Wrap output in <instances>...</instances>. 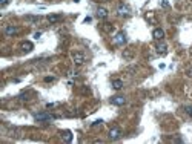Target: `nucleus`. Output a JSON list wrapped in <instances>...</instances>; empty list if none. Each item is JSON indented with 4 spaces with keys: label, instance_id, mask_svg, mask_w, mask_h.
<instances>
[{
    "label": "nucleus",
    "instance_id": "obj_1",
    "mask_svg": "<svg viewBox=\"0 0 192 144\" xmlns=\"http://www.w3.org/2000/svg\"><path fill=\"white\" fill-rule=\"evenodd\" d=\"M117 12H118V16L126 17V16H129V14H131V8L128 6V5H124V3H122V5H118Z\"/></svg>",
    "mask_w": 192,
    "mask_h": 144
},
{
    "label": "nucleus",
    "instance_id": "obj_2",
    "mask_svg": "<svg viewBox=\"0 0 192 144\" xmlns=\"http://www.w3.org/2000/svg\"><path fill=\"white\" fill-rule=\"evenodd\" d=\"M72 58H74V63L77 64V66H80V64H83L86 61V57H85L83 52H75V54L72 55Z\"/></svg>",
    "mask_w": 192,
    "mask_h": 144
},
{
    "label": "nucleus",
    "instance_id": "obj_3",
    "mask_svg": "<svg viewBox=\"0 0 192 144\" xmlns=\"http://www.w3.org/2000/svg\"><path fill=\"white\" fill-rule=\"evenodd\" d=\"M114 43L115 45H124L126 43V34L124 32H117L114 35Z\"/></svg>",
    "mask_w": 192,
    "mask_h": 144
},
{
    "label": "nucleus",
    "instance_id": "obj_4",
    "mask_svg": "<svg viewBox=\"0 0 192 144\" xmlns=\"http://www.w3.org/2000/svg\"><path fill=\"white\" fill-rule=\"evenodd\" d=\"M54 116L49 115V113H34V120L35 121H48V120H52Z\"/></svg>",
    "mask_w": 192,
    "mask_h": 144
},
{
    "label": "nucleus",
    "instance_id": "obj_5",
    "mask_svg": "<svg viewBox=\"0 0 192 144\" xmlns=\"http://www.w3.org/2000/svg\"><path fill=\"white\" fill-rule=\"evenodd\" d=\"M122 137V130L118 129V127H112L111 130H109V140H118Z\"/></svg>",
    "mask_w": 192,
    "mask_h": 144
},
{
    "label": "nucleus",
    "instance_id": "obj_6",
    "mask_svg": "<svg viewBox=\"0 0 192 144\" xmlns=\"http://www.w3.org/2000/svg\"><path fill=\"white\" fill-rule=\"evenodd\" d=\"M152 37L155 38L157 42H161L163 38H164V31H163L161 28H155V29L152 31Z\"/></svg>",
    "mask_w": 192,
    "mask_h": 144
},
{
    "label": "nucleus",
    "instance_id": "obj_7",
    "mask_svg": "<svg viewBox=\"0 0 192 144\" xmlns=\"http://www.w3.org/2000/svg\"><path fill=\"white\" fill-rule=\"evenodd\" d=\"M111 103L114 104V106H123V104L126 103V98L122 97V95H115L111 98Z\"/></svg>",
    "mask_w": 192,
    "mask_h": 144
},
{
    "label": "nucleus",
    "instance_id": "obj_8",
    "mask_svg": "<svg viewBox=\"0 0 192 144\" xmlns=\"http://www.w3.org/2000/svg\"><path fill=\"white\" fill-rule=\"evenodd\" d=\"M19 32V29L16 28V26H12V25H9V26H6L5 28V34L8 35V37H11V35H16Z\"/></svg>",
    "mask_w": 192,
    "mask_h": 144
},
{
    "label": "nucleus",
    "instance_id": "obj_9",
    "mask_svg": "<svg viewBox=\"0 0 192 144\" xmlns=\"http://www.w3.org/2000/svg\"><path fill=\"white\" fill-rule=\"evenodd\" d=\"M62 138H63L65 143H71L72 141V132H71V130H63V132H62Z\"/></svg>",
    "mask_w": 192,
    "mask_h": 144
},
{
    "label": "nucleus",
    "instance_id": "obj_10",
    "mask_svg": "<svg viewBox=\"0 0 192 144\" xmlns=\"http://www.w3.org/2000/svg\"><path fill=\"white\" fill-rule=\"evenodd\" d=\"M166 52H168V46H166V43H157V54L164 55Z\"/></svg>",
    "mask_w": 192,
    "mask_h": 144
},
{
    "label": "nucleus",
    "instance_id": "obj_11",
    "mask_svg": "<svg viewBox=\"0 0 192 144\" xmlns=\"http://www.w3.org/2000/svg\"><path fill=\"white\" fill-rule=\"evenodd\" d=\"M63 17H62V14H49L48 16V20L51 22V23H57V22H60Z\"/></svg>",
    "mask_w": 192,
    "mask_h": 144
},
{
    "label": "nucleus",
    "instance_id": "obj_12",
    "mask_svg": "<svg viewBox=\"0 0 192 144\" xmlns=\"http://www.w3.org/2000/svg\"><path fill=\"white\" fill-rule=\"evenodd\" d=\"M97 17L98 19H106L108 17V9L106 8H98L97 9Z\"/></svg>",
    "mask_w": 192,
    "mask_h": 144
},
{
    "label": "nucleus",
    "instance_id": "obj_13",
    "mask_svg": "<svg viewBox=\"0 0 192 144\" xmlns=\"http://www.w3.org/2000/svg\"><path fill=\"white\" fill-rule=\"evenodd\" d=\"M32 48H34V45H32L31 42H25V43H22V51H23V52H31Z\"/></svg>",
    "mask_w": 192,
    "mask_h": 144
},
{
    "label": "nucleus",
    "instance_id": "obj_14",
    "mask_svg": "<svg viewBox=\"0 0 192 144\" xmlns=\"http://www.w3.org/2000/svg\"><path fill=\"white\" fill-rule=\"evenodd\" d=\"M112 87H114L115 90H120V89L123 87V81L118 80V78H117V80H114V81H112Z\"/></svg>",
    "mask_w": 192,
    "mask_h": 144
},
{
    "label": "nucleus",
    "instance_id": "obj_15",
    "mask_svg": "<svg viewBox=\"0 0 192 144\" xmlns=\"http://www.w3.org/2000/svg\"><path fill=\"white\" fill-rule=\"evenodd\" d=\"M26 20H28V22H32V23H37L38 20H40V17H38V16H28Z\"/></svg>",
    "mask_w": 192,
    "mask_h": 144
},
{
    "label": "nucleus",
    "instance_id": "obj_16",
    "mask_svg": "<svg viewBox=\"0 0 192 144\" xmlns=\"http://www.w3.org/2000/svg\"><path fill=\"white\" fill-rule=\"evenodd\" d=\"M184 110H186V113H188L189 116H192V106H186Z\"/></svg>",
    "mask_w": 192,
    "mask_h": 144
},
{
    "label": "nucleus",
    "instance_id": "obj_17",
    "mask_svg": "<svg viewBox=\"0 0 192 144\" xmlns=\"http://www.w3.org/2000/svg\"><path fill=\"white\" fill-rule=\"evenodd\" d=\"M101 123H103V120H97V121H94V123H92V127H97V126H100Z\"/></svg>",
    "mask_w": 192,
    "mask_h": 144
},
{
    "label": "nucleus",
    "instance_id": "obj_18",
    "mask_svg": "<svg viewBox=\"0 0 192 144\" xmlns=\"http://www.w3.org/2000/svg\"><path fill=\"white\" fill-rule=\"evenodd\" d=\"M105 31H106V32L112 31V26H109V23H105Z\"/></svg>",
    "mask_w": 192,
    "mask_h": 144
},
{
    "label": "nucleus",
    "instance_id": "obj_19",
    "mask_svg": "<svg viewBox=\"0 0 192 144\" xmlns=\"http://www.w3.org/2000/svg\"><path fill=\"white\" fill-rule=\"evenodd\" d=\"M9 3V0H0V6H6Z\"/></svg>",
    "mask_w": 192,
    "mask_h": 144
},
{
    "label": "nucleus",
    "instance_id": "obj_20",
    "mask_svg": "<svg viewBox=\"0 0 192 144\" xmlns=\"http://www.w3.org/2000/svg\"><path fill=\"white\" fill-rule=\"evenodd\" d=\"M45 81H46V83H51V81H54V77H45Z\"/></svg>",
    "mask_w": 192,
    "mask_h": 144
},
{
    "label": "nucleus",
    "instance_id": "obj_21",
    "mask_svg": "<svg viewBox=\"0 0 192 144\" xmlns=\"http://www.w3.org/2000/svg\"><path fill=\"white\" fill-rule=\"evenodd\" d=\"M161 6H164V8H168V6H169V3H168V0H163V2H161Z\"/></svg>",
    "mask_w": 192,
    "mask_h": 144
},
{
    "label": "nucleus",
    "instance_id": "obj_22",
    "mask_svg": "<svg viewBox=\"0 0 192 144\" xmlns=\"http://www.w3.org/2000/svg\"><path fill=\"white\" fill-rule=\"evenodd\" d=\"M40 37H42V32H35L34 34V38H40Z\"/></svg>",
    "mask_w": 192,
    "mask_h": 144
},
{
    "label": "nucleus",
    "instance_id": "obj_23",
    "mask_svg": "<svg viewBox=\"0 0 192 144\" xmlns=\"http://www.w3.org/2000/svg\"><path fill=\"white\" fill-rule=\"evenodd\" d=\"M91 20H92L91 17H86V19H85V23H89V22H91Z\"/></svg>",
    "mask_w": 192,
    "mask_h": 144
},
{
    "label": "nucleus",
    "instance_id": "obj_24",
    "mask_svg": "<svg viewBox=\"0 0 192 144\" xmlns=\"http://www.w3.org/2000/svg\"><path fill=\"white\" fill-rule=\"evenodd\" d=\"M188 75H189V77H192V69H189V71H188Z\"/></svg>",
    "mask_w": 192,
    "mask_h": 144
}]
</instances>
